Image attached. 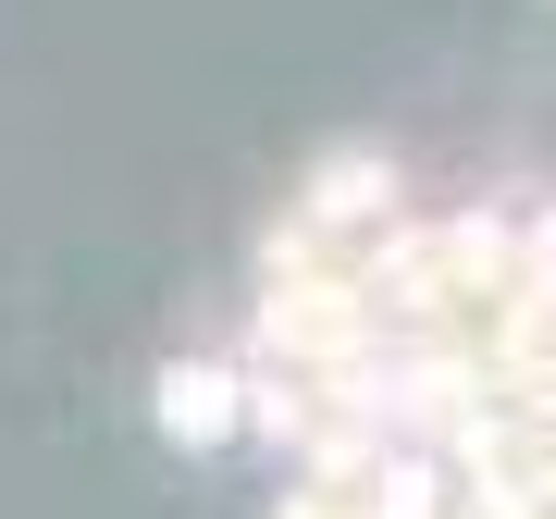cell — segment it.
I'll return each mask as SVG.
<instances>
[{"label": "cell", "mask_w": 556, "mask_h": 519, "mask_svg": "<svg viewBox=\"0 0 556 519\" xmlns=\"http://www.w3.org/2000/svg\"><path fill=\"white\" fill-rule=\"evenodd\" d=\"M236 420H248V371L236 359H174L161 371V433L174 445H236Z\"/></svg>", "instance_id": "obj_2"}, {"label": "cell", "mask_w": 556, "mask_h": 519, "mask_svg": "<svg viewBox=\"0 0 556 519\" xmlns=\"http://www.w3.org/2000/svg\"><path fill=\"white\" fill-rule=\"evenodd\" d=\"M285 223H298V236H334V248H371L383 223H408V186H396V161H383V149H334V161L298 186V211H285Z\"/></svg>", "instance_id": "obj_1"}]
</instances>
